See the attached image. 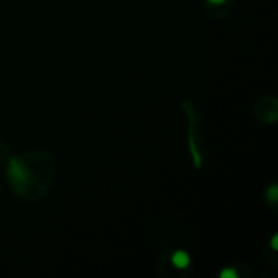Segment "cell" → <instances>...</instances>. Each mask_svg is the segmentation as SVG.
<instances>
[{"instance_id":"6da1fadb","label":"cell","mask_w":278,"mask_h":278,"mask_svg":"<svg viewBox=\"0 0 278 278\" xmlns=\"http://www.w3.org/2000/svg\"><path fill=\"white\" fill-rule=\"evenodd\" d=\"M8 176H10V180L15 186H24L26 184V180L30 179L28 171L24 170V166L22 163H18L16 160L12 161L8 166Z\"/></svg>"},{"instance_id":"7a4b0ae2","label":"cell","mask_w":278,"mask_h":278,"mask_svg":"<svg viewBox=\"0 0 278 278\" xmlns=\"http://www.w3.org/2000/svg\"><path fill=\"white\" fill-rule=\"evenodd\" d=\"M171 262L176 268H187L190 265V256L186 250H176L171 257Z\"/></svg>"},{"instance_id":"3957f363","label":"cell","mask_w":278,"mask_h":278,"mask_svg":"<svg viewBox=\"0 0 278 278\" xmlns=\"http://www.w3.org/2000/svg\"><path fill=\"white\" fill-rule=\"evenodd\" d=\"M222 278H238V272L232 268H224L222 274H220Z\"/></svg>"},{"instance_id":"277c9868","label":"cell","mask_w":278,"mask_h":278,"mask_svg":"<svg viewBox=\"0 0 278 278\" xmlns=\"http://www.w3.org/2000/svg\"><path fill=\"white\" fill-rule=\"evenodd\" d=\"M268 197L272 202H276V186H272L270 190H268Z\"/></svg>"},{"instance_id":"5b68a950","label":"cell","mask_w":278,"mask_h":278,"mask_svg":"<svg viewBox=\"0 0 278 278\" xmlns=\"http://www.w3.org/2000/svg\"><path fill=\"white\" fill-rule=\"evenodd\" d=\"M272 248H274L275 250L278 249V236L275 234L274 238H272Z\"/></svg>"},{"instance_id":"8992f818","label":"cell","mask_w":278,"mask_h":278,"mask_svg":"<svg viewBox=\"0 0 278 278\" xmlns=\"http://www.w3.org/2000/svg\"><path fill=\"white\" fill-rule=\"evenodd\" d=\"M206 2L212 4V5H222V4L226 2V0H206Z\"/></svg>"}]
</instances>
